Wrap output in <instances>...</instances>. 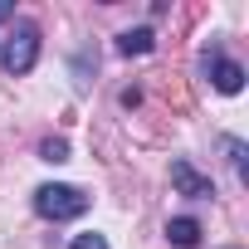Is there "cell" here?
Here are the masks:
<instances>
[{"instance_id": "cell-9", "label": "cell", "mask_w": 249, "mask_h": 249, "mask_svg": "<svg viewBox=\"0 0 249 249\" xmlns=\"http://www.w3.org/2000/svg\"><path fill=\"white\" fill-rule=\"evenodd\" d=\"M10 15H15V10H10V5H5V0H0V20H10Z\"/></svg>"}, {"instance_id": "cell-3", "label": "cell", "mask_w": 249, "mask_h": 249, "mask_svg": "<svg viewBox=\"0 0 249 249\" xmlns=\"http://www.w3.org/2000/svg\"><path fill=\"white\" fill-rule=\"evenodd\" d=\"M205 73H210V83H215L220 93H239V88H244V69H239L234 59H220V54H215V59H205Z\"/></svg>"}, {"instance_id": "cell-8", "label": "cell", "mask_w": 249, "mask_h": 249, "mask_svg": "<svg viewBox=\"0 0 249 249\" xmlns=\"http://www.w3.org/2000/svg\"><path fill=\"white\" fill-rule=\"evenodd\" d=\"M69 249H107V239H103V234H78Z\"/></svg>"}, {"instance_id": "cell-2", "label": "cell", "mask_w": 249, "mask_h": 249, "mask_svg": "<svg viewBox=\"0 0 249 249\" xmlns=\"http://www.w3.org/2000/svg\"><path fill=\"white\" fill-rule=\"evenodd\" d=\"M5 73L10 78H20V73H30L35 69V59H39V30L35 25H15V35L5 39Z\"/></svg>"}, {"instance_id": "cell-7", "label": "cell", "mask_w": 249, "mask_h": 249, "mask_svg": "<svg viewBox=\"0 0 249 249\" xmlns=\"http://www.w3.org/2000/svg\"><path fill=\"white\" fill-rule=\"evenodd\" d=\"M39 157H44V161H69V142H64V137H49V142L39 147Z\"/></svg>"}, {"instance_id": "cell-1", "label": "cell", "mask_w": 249, "mask_h": 249, "mask_svg": "<svg viewBox=\"0 0 249 249\" xmlns=\"http://www.w3.org/2000/svg\"><path fill=\"white\" fill-rule=\"evenodd\" d=\"M35 210L44 220H78L88 210V196L78 186H39L35 191Z\"/></svg>"}, {"instance_id": "cell-4", "label": "cell", "mask_w": 249, "mask_h": 249, "mask_svg": "<svg viewBox=\"0 0 249 249\" xmlns=\"http://www.w3.org/2000/svg\"><path fill=\"white\" fill-rule=\"evenodd\" d=\"M171 186H176L181 196H196V200H200V196H215V186H210L200 171H191V161H171Z\"/></svg>"}, {"instance_id": "cell-5", "label": "cell", "mask_w": 249, "mask_h": 249, "mask_svg": "<svg viewBox=\"0 0 249 249\" xmlns=\"http://www.w3.org/2000/svg\"><path fill=\"white\" fill-rule=\"evenodd\" d=\"M166 239H171L176 249H196V244H200V220H191V215H176V220L166 225Z\"/></svg>"}, {"instance_id": "cell-6", "label": "cell", "mask_w": 249, "mask_h": 249, "mask_svg": "<svg viewBox=\"0 0 249 249\" xmlns=\"http://www.w3.org/2000/svg\"><path fill=\"white\" fill-rule=\"evenodd\" d=\"M152 44H157V35H152V30H127V35L117 39V49L127 54V59H132V54H152Z\"/></svg>"}]
</instances>
